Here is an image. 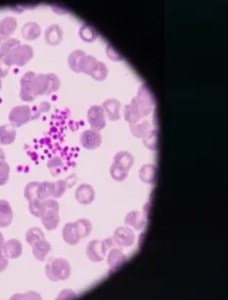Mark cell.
<instances>
[{
  "label": "cell",
  "instance_id": "obj_33",
  "mask_svg": "<svg viewBox=\"0 0 228 300\" xmlns=\"http://www.w3.org/2000/svg\"><path fill=\"white\" fill-rule=\"evenodd\" d=\"M80 38L86 42H94L97 39V32L90 25L83 24L80 29Z\"/></svg>",
  "mask_w": 228,
  "mask_h": 300
},
{
  "label": "cell",
  "instance_id": "obj_50",
  "mask_svg": "<svg viewBox=\"0 0 228 300\" xmlns=\"http://www.w3.org/2000/svg\"><path fill=\"white\" fill-rule=\"evenodd\" d=\"M4 161H5V153H4V150L0 148V164Z\"/></svg>",
  "mask_w": 228,
  "mask_h": 300
},
{
  "label": "cell",
  "instance_id": "obj_8",
  "mask_svg": "<svg viewBox=\"0 0 228 300\" xmlns=\"http://www.w3.org/2000/svg\"><path fill=\"white\" fill-rule=\"evenodd\" d=\"M34 57V51L29 45H19L12 55V65L16 66H24Z\"/></svg>",
  "mask_w": 228,
  "mask_h": 300
},
{
  "label": "cell",
  "instance_id": "obj_44",
  "mask_svg": "<svg viewBox=\"0 0 228 300\" xmlns=\"http://www.w3.org/2000/svg\"><path fill=\"white\" fill-rule=\"evenodd\" d=\"M10 175V166L6 161L0 164V186L5 185L9 180Z\"/></svg>",
  "mask_w": 228,
  "mask_h": 300
},
{
  "label": "cell",
  "instance_id": "obj_32",
  "mask_svg": "<svg viewBox=\"0 0 228 300\" xmlns=\"http://www.w3.org/2000/svg\"><path fill=\"white\" fill-rule=\"evenodd\" d=\"M143 144L149 150H158L159 144V131L158 130H151L150 132L143 138Z\"/></svg>",
  "mask_w": 228,
  "mask_h": 300
},
{
  "label": "cell",
  "instance_id": "obj_28",
  "mask_svg": "<svg viewBox=\"0 0 228 300\" xmlns=\"http://www.w3.org/2000/svg\"><path fill=\"white\" fill-rule=\"evenodd\" d=\"M156 177L155 165H144L139 169V179L145 184H154Z\"/></svg>",
  "mask_w": 228,
  "mask_h": 300
},
{
  "label": "cell",
  "instance_id": "obj_14",
  "mask_svg": "<svg viewBox=\"0 0 228 300\" xmlns=\"http://www.w3.org/2000/svg\"><path fill=\"white\" fill-rule=\"evenodd\" d=\"M17 28V21L14 17H5L0 21V45L8 41Z\"/></svg>",
  "mask_w": 228,
  "mask_h": 300
},
{
  "label": "cell",
  "instance_id": "obj_22",
  "mask_svg": "<svg viewBox=\"0 0 228 300\" xmlns=\"http://www.w3.org/2000/svg\"><path fill=\"white\" fill-rule=\"evenodd\" d=\"M14 211L8 201L0 200V227H8L12 222Z\"/></svg>",
  "mask_w": 228,
  "mask_h": 300
},
{
  "label": "cell",
  "instance_id": "obj_38",
  "mask_svg": "<svg viewBox=\"0 0 228 300\" xmlns=\"http://www.w3.org/2000/svg\"><path fill=\"white\" fill-rule=\"evenodd\" d=\"M47 74V95H51L54 91H57L60 88V80L57 74L46 73Z\"/></svg>",
  "mask_w": 228,
  "mask_h": 300
},
{
  "label": "cell",
  "instance_id": "obj_47",
  "mask_svg": "<svg viewBox=\"0 0 228 300\" xmlns=\"http://www.w3.org/2000/svg\"><path fill=\"white\" fill-rule=\"evenodd\" d=\"M9 266V258L5 256V253L3 252V250L0 249V273L5 272L6 268Z\"/></svg>",
  "mask_w": 228,
  "mask_h": 300
},
{
  "label": "cell",
  "instance_id": "obj_36",
  "mask_svg": "<svg viewBox=\"0 0 228 300\" xmlns=\"http://www.w3.org/2000/svg\"><path fill=\"white\" fill-rule=\"evenodd\" d=\"M107 74H108V67L106 66V64L102 63V61H97V65L95 70L91 73V77L95 81H103L106 80Z\"/></svg>",
  "mask_w": 228,
  "mask_h": 300
},
{
  "label": "cell",
  "instance_id": "obj_9",
  "mask_svg": "<svg viewBox=\"0 0 228 300\" xmlns=\"http://www.w3.org/2000/svg\"><path fill=\"white\" fill-rule=\"evenodd\" d=\"M101 142H102L101 133L93 129L86 130V131L81 135V144H82L83 148H86L88 150L97 149L101 145Z\"/></svg>",
  "mask_w": 228,
  "mask_h": 300
},
{
  "label": "cell",
  "instance_id": "obj_12",
  "mask_svg": "<svg viewBox=\"0 0 228 300\" xmlns=\"http://www.w3.org/2000/svg\"><path fill=\"white\" fill-rule=\"evenodd\" d=\"M124 222L130 228L135 231H142L143 228L145 227L146 223V218L144 216V214L141 213L138 210H133L130 211V213L126 215L125 218H124Z\"/></svg>",
  "mask_w": 228,
  "mask_h": 300
},
{
  "label": "cell",
  "instance_id": "obj_41",
  "mask_svg": "<svg viewBox=\"0 0 228 300\" xmlns=\"http://www.w3.org/2000/svg\"><path fill=\"white\" fill-rule=\"evenodd\" d=\"M53 195V182L51 181H42L40 182V200H47L52 198Z\"/></svg>",
  "mask_w": 228,
  "mask_h": 300
},
{
  "label": "cell",
  "instance_id": "obj_13",
  "mask_svg": "<svg viewBox=\"0 0 228 300\" xmlns=\"http://www.w3.org/2000/svg\"><path fill=\"white\" fill-rule=\"evenodd\" d=\"M74 198L80 204L88 205L95 198V191L91 185L89 184H82L77 188L76 192H74Z\"/></svg>",
  "mask_w": 228,
  "mask_h": 300
},
{
  "label": "cell",
  "instance_id": "obj_23",
  "mask_svg": "<svg viewBox=\"0 0 228 300\" xmlns=\"http://www.w3.org/2000/svg\"><path fill=\"white\" fill-rule=\"evenodd\" d=\"M31 247H32V255H34V257L37 260H40V262L46 259V257L48 256V253H50V251L52 249L51 244L46 239L37 241V243H35Z\"/></svg>",
  "mask_w": 228,
  "mask_h": 300
},
{
  "label": "cell",
  "instance_id": "obj_30",
  "mask_svg": "<svg viewBox=\"0 0 228 300\" xmlns=\"http://www.w3.org/2000/svg\"><path fill=\"white\" fill-rule=\"evenodd\" d=\"M42 239H45V233L42 232L39 227L29 228L27 233H25V240H27V243L30 246H32L35 243H37V241H40Z\"/></svg>",
  "mask_w": 228,
  "mask_h": 300
},
{
  "label": "cell",
  "instance_id": "obj_39",
  "mask_svg": "<svg viewBox=\"0 0 228 300\" xmlns=\"http://www.w3.org/2000/svg\"><path fill=\"white\" fill-rule=\"evenodd\" d=\"M29 211L36 217H41L44 213V200H32L29 201Z\"/></svg>",
  "mask_w": 228,
  "mask_h": 300
},
{
  "label": "cell",
  "instance_id": "obj_51",
  "mask_svg": "<svg viewBox=\"0 0 228 300\" xmlns=\"http://www.w3.org/2000/svg\"><path fill=\"white\" fill-rule=\"evenodd\" d=\"M4 243H5L4 236H3V234L0 233V249H3V245H4Z\"/></svg>",
  "mask_w": 228,
  "mask_h": 300
},
{
  "label": "cell",
  "instance_id": "obj_27",
  "mask_svg": "<svg viewBox=\"0 0 228 300\" xmlns=\"http://www.w3.org/2000/svg\"><path fill=\"white\" fill-rule=\"evenodd\" d=\"M136 97L139 101H142V102L144 103V105L150 107V108H154L155 99H154V95H153L151 90L149 89L148 86L143 84V86L139 88V90H138V93H137Z\"/></svg>",
  "mask_w": 228,
  "mask_h": 300
},
{
  "label": "cell",
  "instance_id": "obj_31",
  "mask_svg": "<svg viewBox=\"0 0 228 300\" xmlns=\"http://www.w3.org/2000/svg\"><path fill=\"white\" fill-rule=\"evenodd\" d=\"M74 226H76V230L78 234H80L81 239L89 236L91 233V228H93L91 222L88 218H80V220H77L76 222H74Z\"/></svg>",
  "mask_w": 228,
  "mask_h": 300
},
{
  "label": "cell",
  "instance_id": "obj_4",
  "mask_svg": "<svg viewBox=\"0 0 228 300\" xmlns=\"http://www.w3.org/2000/svg\"><path fill=\"white\" fill-rule=\"evenodd\" d=\"M36 73L29 71L25 72L21 78V90H19V97L25 102H30L36 99Z\"/></svg>",
  "mask_w": 228,
  "mask_h": 300
},
{
  "label": "cell",
  "instance_id": "obj_45",
  "mask_svg": "<svg viewBox=\"0 0 228 300\" xmlns=\"http://www.w3.org/2000/svg\"><path fill=\"white\" fill-rule=\"evenodd\" d=\"M101 244H102V250H103V253H105V256L107 255V252L112 249V247H117V244L114 243L113 238H107V239L101 241Z\"/></svg>",
  "mask_w": 228,
  "mask_h": 300
},
{
  "label": "cell",
  "instance_id": "obj_29",
  "mask_svg": "<svg viewBox=\"0 0 228 300\" xmlns=\"http://www.w3.org/2000/svg\"><path fill=\"white\" fill-rule=\"evenodd\" d=\"M40 182L31 181L24 189V197L27 198L28 202L32 200H40Z\"/></svg>",
  "mask_w": 228,
  "mask_h": 300
},
{
  "label": "cell",
  "instance_id": "obj_24",
  "mask_svg": "<svg viewBox=\"0 0 228 300\" xmlns=\"http://www.w3.org/2000/svg\"><path fill=\"white\" fill-rule=\"evenodd\" d=\"M22 35L25 40L32 41L39 39L41 35V28L36 22H28L23 25Z\"/></svg>",
  "mask_w": 228,
  "mask_h": 300
},
{
  "label": "cell",
  "instance_id": "obj_7",
  "mask_svg": "<svg viewBox=\"0 0 228 300\" xmlns=\"http://www.w3.org/2000/svg\"><path fill=\"white\" fill-rule=\"evenodd\" d=\"M88 123L91 129L95 131H101L106 126V114L102 106H91L88 109Z\"/></svg>",
  "mask_w": 228,
  "mask_h": 300
},
{
  "label": "cell",
  "instance_id": "obj_34",
  "mask_svg": "<svg viewBox=\"0 0 228 300\" xmlns=\"http://www.w3.org/2000/svg\"><path fill=\"white\" fill-rule=\"evenodd\" d=\"M109 173H110V177L117 181L125 180L129 175L128 169H125L124 167H122V166H118L116 164H112V166H110Z\"/></svg>",
  "mask_w": 228,
  "mask_h": 300
},
{
  "label": "cell",
  "instance_id": "obj_17",
  "mask_svg": "<svg viewBox=\"0 0 228 300\" xmlns=\"http://www.w3.org/2000/svg\"><path fill=\"white\" fill-rule=\"evenodd\" d=\"M87 54L84 53L82 50H76L73 51L72 53L68 55L67 58V64L68 67L73 71V72L80 73L82 72V67L84 64V60H86Z\"/></svg>",
  "mask_w": 228,
  "mask_h": 300
},
{
  "label": "cell",
  "instance_id": "obj_43",
  "mask_svg": "<svg viewBox=\"0 0 228 300\" xmlns=\"http://www.w3.org/2000/svg\"><path fill=\"white\" fill-rule=\"evenodd\" d=\"M51 108V105L48 102H46V101H42V102L39 103L35 107H32L31 108V119H36L39 117L41 116L42 113L45 112H48Z\"/></svg>",
  "mask_w": 228,
  "mask_h": 300
},
{
  "label": "cell",
  "instance_id": "obj_48",
  "mask_svg": "<svg viewBox=\"0 0 228 300\" xmlns=\"http://www.w3.org/2000/svg\"><path fill=\"white\" fill-rule=\"evenodd\" d=\"M65 298H77L76 293H73L71 289H64L63 292L58 295V299H65Z\"/></svg>",
  "mask_w": 228,
  "mask_h": 300
},
{
  "label": "cell",
  "instance_id": "obj_1",
  "mask_svg": "<svg viewBox=\"0 0 228 300\" xmlns=\"http://www.w3.org/2000/svg\"><path fill=\"white\" fill-rule=\"evenodd\" d=\"M45 273L50 281H65L71 275V266L64 258H53L45 267Z\"/></svg>",
  "mask_w": 228,
  "mask_h": 300
},
{
  "label": "cell",
  "instance_id": "obj_35",
  "mask_svg": "<svg viewBox=\"0 0 228 300\" xmlns=\"http://www.w3.org/2000/svg\"><path fill=\"white\" fill-rule=\"evenodd\" d=\"M47 167H48V169H50L52 175H58V174H60L61 172H63L64 162L60 158H58V156H54V158H52L50 161H48Z\"/></svg>",
  "mask_w": 228,
  "mask_h": 300
},
{
  "label": "cell",
  "instance_id": "obj_5",
  "mask_svg": "<svg viewBox=\"0 0 228 300\" xmlns=\"http://www.w3.org/2000/svg\"><path fill=\"white\" fill-rule=\"evenodd\" d=\"M9 120L14 128L24 125L29 120H31V108L25 105L14 107L9 113Z\"/></svg>",
  "mask_w": 228,
  "mask_h": 300
},
{
  "label": "cell",
  "instance_id": "obj_10",
  "mask_svg": "<svg viewBox=\"0 0 228 300\" xmlns=\"http://www.w3.org/2000/svg\"><path fill=\"white\" fill-rule=\"evenodd\" d=\"M126 260H128V257L119 247H112L107 252V263H108L110 272L118 270L120 267H123L126 263Z\"/></svg>",
  "mask_w": 228,
  "mask_h": 300
},
{
  "label": "cell",
  "instance_id": "obj_11",
  "mask_svg": "<svg viewBox=\"0 0 228 300\" xmlns=\"http://www.w3.org/2000/svg\"><path fill=\"white\" fill-rule=\"evenodd\" d=\"M21 45L17 39H9L4 44L0 45V59L4 61L9 67L12 66V55L16 48Z\"/></svg>",
  "mask_w": 228,
  "mask_h": 300
},
{
  "label": "cell",
  "instance_id": "obj_19",
  "mask_svg": "<svg viewBox=\"0 0 228 300\" xmlns=\"http://www.w3.org/2000/svg\"><path fill=\"white\" fill-rule=\"evenodd\" d=\"M2 250L8 258H18L22 255V243L17 239H10L5 241Z\"/></svg>",
  "mask_w": 228,
  "mask_h": 300
},
{
  "label": "cell",
  "instance_id": "obj_40",
  "mask_svg": "<svg viewBox=\"0 0 228 300\" xmlns=\"http://www.w3.org/2000/svg\"><path fill=\"white\" fill-rule=\"evenodd\" d=\"M36 91L37 95H47V74L36 73Z\"/></svg>",
  "mask_w": 228,
  "mask_h": 300
},
{
  "label": "cell",
  "instance_id": "obj_52",
  "mask_svg": "<svg viewBox=\"0 0 228 300\" xmlns=\"http://www.w3.org/2000/svg\"><path fill=\"white\" fill-rule=\"evenodd\" d=\"M0 89H2V80H0Z\"/></svg>",
  "mask_w": 228,
  "mask_h": 300
},
{
  "label": "cell",
  "instance_id": "obj_46",
  "mask_svg": "<svg viewBox=\"0 0 228 300\" xmlns=\"http://www.w3.org/2000/svg\"><path fill=\"white\" fill-rule=\"evenodd\" d=\"M23 298H32V299H41V295L37 294V293L35 292H27V293H23V294H15L12 295V299H23Z\"/></svg>",
  "mask_w": 228,
  "mask_h": 300
},
{
  "label": "cell",
  "instance_id": "obj_15",
  "mask_svg": "<svg viewBox=\"0 0 228 300\" xmlns=\"http://www.w3.org/2000/svg\"><path fill=\"white\" fill-rule=\"evenodd\" d=\"M86 252L88 258H89L91 262H102L103 258H105V253H103L101 240H91L87 245Z\"/></svg>",
  "mask_w": 228,
  "mask_h": 300
},
{
  "label": "cell",
  "instance_id": "obj_25",
  "mask_svg": "<svg viewBox=\"0 0 228 300\" xmlns=\"http://www.w3.org/2000/svg\"><path fill=\"white\" fill-rule=\"evenodd\" d=\"M16 139V129L11 124L0 126V145H9Z\"/></svg>",
  "mask_w": 228,
  "mask_h": 300
},
{
  "label": "cell",
  "instance_id": "obj_6",
  "mask_svg": "<svg viewBox=\"0 0 228 300\" xmlns=\"http://www.w3.org/2000/svg\"><path fill=\"white\" fill-rule=\"evenodd\" d=\"M113 240L117 244V246L119 247H129L132 246L135 244L136 236L133 233L132 228L128 226H122L118 227L113 233Z\"/></svg>",
  "mask_w": 228,
  "mask_h": 300
},
{
  "label": "cell",
  "instance_id": "obj_26",
  "mask_svg": "<svg viewBox=\"0 0 228 300\" xmlns=\"http://www.w3.org/2000/svg\"><path fill=\"white\" fill-rule=\"evenodd\" d=\"M133 162H135V159H133V156L129 152L117 153L113 159V164L122 166V167L128 169V171H130V168L132 167Z\"/></svg>",
  "mask_w": 228,
  "mask_h": 300
},
{
  "label": "cell",
  "instance_id": "obj_2",
  "mask_svg": "<svg viewBox=\"0 0 228 300\" xmlns=\"http://www.w3.org/2000/svg\"><path fill=\"white\" fill-rule=\"evenodd\" d=\"M40 218L46 230L53 231L58 227L60 221L59 203L54 198L44 200V213Z\"/></svg>",
  "mask_w": 228,
  "mask_h": 300
},
{
  "label": "cell",
  "instance_id": "obj_20",
  "mask_svg": "<svg viewBox=\"0 0 228 300\" xmlns=\"http://www.w3.org/2000/svg\"><path fill=\"white\" fill-rule=\"evenodd\" d=\"M151 124L148 120H139L135 124H130V131L136 138H144L151 131Z\"/></svg>",
  "mask_w": 228,
  "mask_h": 300
},
{
  "label": "cell",
  "instance_id": "obj_21",
  "mask_svg": "<svg viewBox=\"0 0 228 300\" xmlns=\"http://www.w3.org/2000/svg\"><path fill=\"white\" fill-rule=\"evenodd\" d=\"M63 239L68 245H76L80 243L81 237L78 234L74 222H68L63 228Z\"/></svg>",
  "mask_w": 228,
  "mask_h": 300
},
{
  "label": "cell",
  "instance_id": "obj_37",
  "mask_svg": "<svg viewBox=\"0 0 228 300\" xmlns=\"http://www.w3.org/2000/svg\"><path fill=\"white\" fill-rule=\"evenodd\" d=\"M67 188H70L68 180H58L53 182V195L52 198H60L61 196L65 194V191L67 190Z\"/></svg>",
  "mask_w": 228,
  "mask_h": 300
},
{
  "label": "cell",
  "instance_id": "obj_3",
  "mask_svg": "<svg viewBox=\"0 0 228 300\" xmlns=\"http://www.w3.org/2000/svg\"><path fill=\"white\" fill-rule=\"evenodd\" d=\"M151 110L153 108H150V107L144 105L137 97H133L131 102L126 105L125 108H124V118L129 124H135L142 120L144 117L149 116Z\"/></svg>",
  "mask_w": 228,
  "mask_h": 300
},
{
  "label": "cell",
  "instance_id": "obj_18",
  "mask_svg": "<svg viewBox=\"0 0 228 300\" xmlns=\"http://www.w3.org/2000/svg\"><path fill=\"white\" fill-rule=\"evenodd\" d=\"M120 102L116 99H108L102 103L103 112H105L106 117L109 120H119L120 119Z\"/></svg>",
  "mask_w": 228,
  "mask_h": 300
},
{
  "label": "cell",
  "instance_id": "obj_16",
  "mask_svg": "<svg viewBox=\"0 0 228 300\" xmlns=\"http://www.w3.org/2000/svg\"><path fill=\"white\" fill-rule=\"evenodd\" d=\"M64 32L60 25L52 24L46 29L45 31V41L50 46H57L59 45L63 40Z\"/></svg>",
  "mask_w": 228,
  "mask_h": 300
},
{
  "label": "cell",
  "instance_id": "obj_49",
  "mask_svg": "<svg viewBox=\"0 0 228 300\" xmlns=\"http://www.w3.org/2000/svg\"><path fill=\"white\" fill-rule=\"evenodd\" d=\"M9 68L10 67L8 66V65H5L4 61L0 59V80H2V78H4V77L8 76Z\"/></svg>",
  "mask_w": 228,
  "mask_h": 300
},
{
  "label": "cell",
  "instance_id": "obj_42",
  "mask_svg": "<svg viewBox=\"0 0 228 300\" xmlns=\"http://www.w3.org/2000/svg\"><path fill=\"white\" fill-rule=\"evenodd\" d=\"M96 65H97L96 58L93 57V55H87L86 60H84L83 67H82V72L86 73V74H89V76H91L93 71L95 70Z\"/></svg>",
  "mask_w": 228,
  "mask_h": 300
}]
</instances>
